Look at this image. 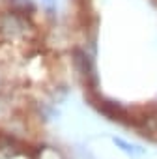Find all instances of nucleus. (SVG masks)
I'll return each instance as SVG.
<instances>
[{"instance_id":"f257e3e1","label":"nucleus","mask_w":157,"mask_h":159,"mask_svg":"<svg viewBox=\"0 0 157 159\" xmlns=\"http://www.w3.org/2000/svg\"><path fill=\"white\" fill-rule=\"evenodd\" d=\"M114 144H116L120 150H123L127 155H140V153L144 152L140 146H137V144H129V142H123V140L118 139V137H114Z\"/></svg>"}]
</instances>
